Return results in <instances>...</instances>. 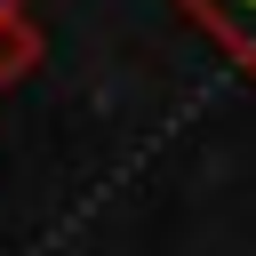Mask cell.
<instances>
[{
	"label": "cell",
	"mask_w": 256,
	"mask_h": 256,
	"mask_svg": "<svg viewBox=\"0 0 256 256\" xmlns=\"http://www.w3.org/2000/svg\"><path fill=\"white\" fill-rule=\"evenodd\" d=\"M32 56H40V32H32L24 0H0V80H16Z\"/></svg>",
	"instance_id": "2"
},
{
	"label": "cell",
	"mask_w": 256,
	"mask_h": 256,
	"mask_svg": "<svg viewBox=\"0 0 256 256\" xmlns=\"http://www.w3.org/2000/svg\"><path fill=\"white\" fill-rule=\"evenodd\" d=\"M208 40H216V56L256 88V0H176Z\"/></svg>",
	"instance_id": "1"
}]
</instances>
